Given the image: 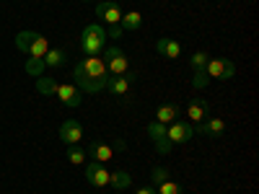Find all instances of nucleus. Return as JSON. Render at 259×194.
Instances as JSON below:
<instances>
[{
  "label": "nucleus",
  "mask_w": 259,
  "mask_h": 194,
  "mask_svg": "<svg viewBox=\"0 0 259 194\" xmlns=\"http://www.w3.org/2000/svg\"><path fill=\"white\" fill-rule=\"evenodd\" d=\"M34 39H36V31H21V34H16V50L29 55V47L34 44Z\"/></svg>",
  "instance_id": "19"
},
{
  "label": "nucleus",
  "mask_w": 259,
  "mask_h": 194,
  "mask_svg": "<svg viewBox=\"0 0 259 194\" xmlns=\"http://www.w3.org/2000/svg\"><path fill=\"white\" fill-rule=\"evenodd\" d=\"M41 60H45L47 68H60V65H65V52L62 50H50Z\"/></svg>",
  "instance_id": "22"
},
{
  "label": "nucleus",
  "mask_w": 259,
  "mask_h": 194,
  "mask_svg": "<svg viewBox=\"0 0 259 194\" xmlns=\"http://www.w3.org/2000/svg\"><path fill=\"white\" fill-rule=\"evenodd\" d=\"M96 16L104 18L109 26H114V24L122 21V11H119V6L114 3V0H101V3L96 6Z\"/></svg>",
  "instance_id": "12"
},
{
  "label": "nucleus",
  "mask_w": 259,
  "mask_h": 194,
  "mask_svg": "<svg viewBox=\"0 0 259 194\" xmlns=\"http://www.w3.org/2000/svg\"><path fill=\"white\" fill-rule=\"evenodd\" d=\"M104 44H106V31L99 26V24H89L80 34V52L85 57H99L104 52Z\"/></svg>",
  "instance_id": "2"
},
{
  "label": "nucleus",
  "mask_w": 259,
  "mask_h": 194,
  "mask_svg": "<svg viewBox=\"0 0 259 194\" xmlns=\"http://www.w3.org/2000/svg\"><path fill=\"white\" fill-rule=\"evenodd\" d=\"M101 60L106 65V70H109V75H124V73H130V57L119 47H106Z\"/></svg>",
  "instance_id": "3"
},
{
  "label": "nucleus",
  "mask_w": 259,
  "mask_h": 194,
  "mask_svg": "<svg viewBox=\"0 0 259 194\" xmlns=\"http://www.w3.org/2000/svg\"><path fill=\"white\" fill-rule=\"evenodd\" d=\"M205 73L210 80H231L236 75V65L226 57H210L205 65Z\"/></svg>",
  "instance_id": "4"
},
{
  "label": "nucleus",
  "mask_w": 259,
  "mask_h": 194,
  "mask_svg": "<svg viewBox=\"0 0 259 194\" xmlns=\"http://www.w3.org/2000/svg\"><path fill=\"white\" fill-rule=\"evenodd\" d=\"M50 52V41H47V36H41V34H36V39H34V44L29 47V57H45Z\"/></svg>",
  "instance_id": "20"
},
{
  "label": "nucleus",
  "mask_w": 259,
  "mask_h": 194,
  "mask_svg": "<svg viewBox=\"0 0 259 194\" xmlns=\"http://www.w3.org/2000/svg\"><path fill=\"white\" fill-rule=\"evenodd\" d=\"M119 26L124 29V34H127V31H140V26H143V16H140L138 11L122 13V21H119Z\"/></svg>",
  "instance_id": "17"
},
{
  "label": "nucleus",
  "mask_w": 259,
  "mask_h": 194,
  "mask_svg": "<svg viewBox=\"0 0 259 194\" xmlns=\"http://www.w3.org/2000/svg\"><path fill=\"white\" fill-rule=\"evenodd\" d=\"M85 181H89L91 186L104 189V186H109V171H106L104 163L91 161V163H85Z\"/></svg>",
  "instance_id": "8"
},
{
  "label": "nucleus",
  "mask_w": 259,
  "mask_h": 194,
  "mask_svg": "<svg viewBox=\"0 0 259 194\" xmlns=\"http://www.w3.org/2000/svg\"><path fill=\"white\" fill-rule=\"evenodd\" d=\"M55 96H57L65 106H70V109L80 106V101H83L78 85H73V83H57V85H55Z\"/></svg>",
  "instance_id": "9"
},
{
  "label": "nucleus",
  "mask_w": 259,
  "mask_h": 194,
  "mask_svg": "<svg viewBox=\"0 0 259 194\" xmlns=\"http://www.w3.org/2000/svg\"><path fill=\"white\" fill-rule=\"evenodd\" d=\"M156 52L161 57H166V60H177V57H182V44L174 36H161L156 41Z\"/></svg>",
  "instance_id": "14"
},
{
  "label": "nucleus",
  "mask_w": 259,
  "mask_h": 194,
  "mask_svg": "<svg viewBox=\"0 0 259 194\" xmlns=\"http://www.w3.org/2000/svg\"><path fill=\"white\" fill-rule=\"evenodd\" d=\"M75 83L78 88L85 91V93H99L106 88V80H109V70L101 57H83L78 65H75Z\"/></svg>",
  "instance_id": "1"
},
{
  "label": "nucleus",
  "mask_w": 259,
  "mask_h": 194,
  "mask_svg": "<svg viewBox=\"0 0 259 194\" xmlns=\"http://www.w3.org/2000/svg\"><path fill=\"white\" fill-rule=\"evenodd\" d=\"M207 60H210V55H207V52H194V55L189 57V65H192V70H205Z\"/></svg>",
  "instance_id": "24"
},
{
  "label": "nucleus",
  "mask_w": 259,
  "mask_h": 194,
  "mask_svg": "<svg viewBox=\"0 0 259 194\" xmlns=\"http://www.w3.org/2000/svg\"><path fill=\"white\" fill-rule=\"evenodd\" d=\"M148 137L153 140V148H156V153H161V156H168L171 153V140L166 137V124H161V122H150L148 124Z\"/></svg>",
  "instance_id": "5"
},
{
  "label": "nucleus",
  "mask_w": 259,
  "mask_h": 194,
  "mask_svg": "<svg viewBox=\"0 0 259 194\" xmlns=\"http://www.w3.org/2000/svg\"><path fill=\"white\" fill-rule=\"evenodd\" d=\"M210 83V78H207V73L205 70H194V75H192V88H205V85Z\"/></svg>",
  "instance_id": "27"
},
{
  "label": "nucleus",
  "mask_w": 259,
  "mask_h": 194,
  "mask_svg": "<svg viewBox=\"0 0 259 194\" xmlns=\"http://www.w3.org/2000/svg\"><path fill=\"white\" fill-rule=\"evenodd\" d=\"M168 179V171L163 168V166H156L153 171H150V181H153V186H158L161 181H166Z\"/></svg>",
  "instance_id": "28"
},
{
  "label": "nucleus",
  "mask_w": 259,
  "mask_h": 194,
  "mask_svg": "<svg viewBox=\"0 0 259 194\" xmlns=\"http://www.w3.org/2000/svg\"><path fill=\"white\" fill-rule=\"evenodd\" d=\"M135 194H158V191H156V186H140Z\"/></svg>",
  "instance_id": "30"
},
{
  "label": "nucleus",
  "mask_w": 259,
  "mask_h": 194,
  "mask_svg": "<svg viewBox=\"0 0 259 194\" xmlns=\"http://www.w3.org/2000/svg\"><path fill=\"white\" fill-rule=\"evenodd\" d=\"M122 36H124V29H122L119 24L109 26V31H106V39H122Z\"/></svg>",
  "instance_id": "29"
},
{
  "label": "nucleus",
  "mask_w": 259,
  "mask_h": 194,
  "mask_svg": "<svg viewBox=\"0 0 259 194\" xmlns=\"http://www.w3.org/2000/svg\"><path fill=\"white\" fill-rule=\"evenodd\" d=\"M60 140L65 145H78L83 140V127L78 122H73V119H65L60 124Z\"/></svg>",
  "instance_id": "10"
},
{
  "label": "nucleus",
  "mask_w": 259,
  "mask_h": 194,
  "mask_svg": "<svg viewBox=\"0 0 259 194\" xmlns=\"http://www.w3.org/2000/svg\"><path fill=\"white\" fill-rule=\"evenodd\" d=\"M45 68H47V65H45V60H41V57H29L26 60V73L31 78H41V75H45Z\"/></svg>",
  "instance_id": "21"
},
{
  "label": "nucleus",
  "mask_w": 259,
  "mask_h": 194,
  "mask_svg": "<svg viewBox=\"0 0 259 194\" xmlns=\"http://www.w3.org/2000/svg\"><path fill=\"white\" fill-rule=\"evenodd\" d=\"M109 186H114V189H130V186H133V176H130L127 171H114V174H109Z\"/></svg>",
  "instance_id": "18"
},
{
  "label": "nucleus",
  "mask_w": 259,
  "mask_h": 194,
  "mask_svg": "<svg viewBox=\"0 0 259 194\" xmlns=\"http://www.w3.org/2000/svg\"><path fill=\"white\" fill-rule=\"evenodd\" d=\"M68 161L75 163V166L85 163V150H80L78 145H70V148H68Z\"/></svg>",
  "instance_id": "25"
},
{
  "label": "nucleus",
  "mask_w": 259,
  "mask_h": 194,
  "mask_svg": "<svg viewBox=\"0 0 259 194\" xmlns=\"http://www.w3.org/2000/svg\"><path fill=\"white\" fill-rule=\"evenodd\" d=\"M207 117H210V104H207V101L192 99V101L187 104V119H189V122L200 124V122H205Z\"/></svg>",
  "instance_id": "13"
},
{
  "label": "nucleus",
  "mask_w": 259,
  "mask_h": 194,
  "mask_svg": "<svg viewBox=\"0 0 259 194\" xmlns=\"http://www.w3.org/2000/svg\"><path fill=\"white\" fill-rule=\"evenodd\" d=\"M192 135H194V129H192V124H189V122L177 119V122L166 124V137L171 140V145H177V142H189V140H192Z\"/></svg>",
  "instance_id": "7"
},
{
  "label": "nucleus",
  "mask_w": 259,
  "mask_h": 194,
  "mask_svg": "<svg viewBox=\"0 0 259 194\" xmlns=\"http://www.w3.org/2000/svg\"><path fill=\"white\" fill-rule=\"evenodd\" d=\"M179 117H182V112H179L177 104H161L156 109V122H161V124H171V122H177Z\"/></svg>",
  "instance_id": "16"
},
{
  "label": "nucleus",
  "mask_w": 259,
  "mask_h": 194,
  "mask_svg": "<svg viewBox=\"0 0 259 194\" xmlns=\"http://www.w3.org/2000/svg\"><path fill=\"white\" fill-rule=\"evenodd\" d=\"M85 156H89L91 161H96V163H109V161H114V148L112 145H106V142H91L89 145V150H85Z\"/></svg>",
  "instance_id": "11"
},
{
  "label": "nucleus",
  "mask_w": 259,
  "mask_h": 194,
  "mask_svg": "<svg viewBox=\"0 0 259 194\" xmlns=\"http://www.w3.org/2000/svg\"><path fill=\"white\" fill-rule=\"evenodd\" d=\"M55 80L52 78H45V75H41V78H36V91L41 93V96H55Z\"/></svg>",
  "instance_id": "23"
},
{
  "label": "nucleus",
  "mask_w": 259,
  "mask_h": 194,
  "mask_svg": "<svg viewBox=\"0 0 259 194\" xmlns=\"http://www.w3.org/2000/svg\"><path fill=\"white\" fill-rule=\"evenodd\" d=\"M197 135H202V137H221L223 132H226V122L223 119H205V122H200L197 127H192Z\"/></svg>",
  "instance_id": "15"
},
{
  "label": "nucleus",
  "mask_w": 259,
  "mask_h": 194,
  "mask_svg": "<svg viewBox=\"0 0 259 194\" xmlns=\"http://www.w3.org/2000/svg\"><path fill=\"white\" fill-rule=\"evenodd\" d=\"M83 3H89V0H83Z\"/></svg>",
  "instance_id": "31"
},
{
  "label": "nucleus",
  "mask_w": 259,
  "mask_h": 194,
  "mask_svg": "<svg viewBox=\"0 0 259 194\" xmlns=\"http://www.w3.org/2000/svg\"><path fill=\"white\" fill-rule=\"evenodd\" d=\"M156 191H158V194H182V186H179L177 181H168V179H166V181H161V184L156 186Z\"/></svg>",
  "instance_id": "26"
},
{
  "label": "nucleus",
  "mask_w": 259,
  "mask_h": 194,
  "mask_svg": "<svg viewBox=\"0 0 259 194\" xmlns=\"http://www.w3.org/2000/svg\"><path fill=\"white\" fill-rule=\"evenodd\" d=\"M135 73H124V75H109V80H106V88L104 91H109L112 96L122 99L130 93V88H133V83H135Z\"/></svg>",
  "instance_id": "6"
}]
</instances>
